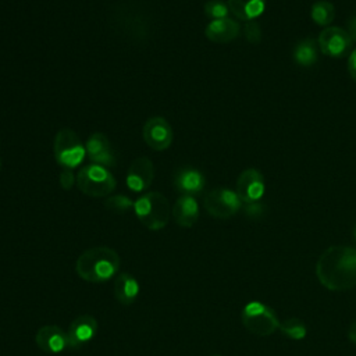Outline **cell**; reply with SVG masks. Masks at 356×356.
<instances>
[{
    "label": "cell",
    "instance_id": "obj_1",
    "mask_svg": "<svg viewBox=\"0 0 356 356\" xmlns=\"http://www.w3.org/2000/svg\"><path fill=\"white\" fill-rule=\"evenodd\" d=\"M316 275L330 291L356 286V248L342 245L327 248L317 260Z\"/></svg>",
    "mask_w": 356,
    "mask_h": 356
},
{
    "label": "cell",
    "instance_id": "obj_2",
    "mask_svg": "<svg viewBox=\"0 0 356 356\" xmlns=\"http://www.w3.org/2000/svg\"><path fill=\"white\" fill-rule=\"evenodd\" d=\"M120 256L107 246H95L82 252L75 263L76 274L88 282H106L117 275Z\"/></svg>",
    "mask_w": 356,
    "mask_h": 356
},
{
    "label": "cell",
    "instance_id": "obj_3",
    "mask_svg": "<svg viewBox=\"0 0 356 356\" xmlns=\"http://www.w3.org/2000/svg\"><path fill=\"white\" fill-rule=\"evenodd\" d=\"M136 218L147 229H163L171 217V207L167 197L160 192H147L134 202Z\"/></svg>",
    "mask_w": 356,
    "mask_h": 356
},
{
    "label": "cell",
    "instance_id": "obj_4",
    "mask_svg": "<svg viewBox=\"0 0 356 356\" xmlns=\"http://www.w3.org/2000/svg\"><path fill=\"white\" fill-rule=\"evenodd\" d=\"M76 186L86 196L104 197L115 189V178L107 167L92 163L76 174Z\"/></svg>",
    "mask_w": 356,
    "mask_h": 356
},
{
    "label": "cell",
    "instance_id": "obj_5",
    "mask_svg": "<svg viewBox=\"0 0 356 356\" xmlns=\"http://www.w3.org/2000/svg\"><path fill=\"white\" fill-rule=\"evenodd\" d=\"M241 320L249 332L259 337L271 335L281 324L275 312L259 300H252L243 306Z\"/></svg>",
    "mask_w": 356,
    "mask_h": 356
},
{
    "label": "cell",
    "instance_id": "obj_6",
    "mask_svg": "<svg viewBox=\"0 0 356 356\" xmlns=\"http://www.w3.org/2000/svg\"><path fill=\"white\" fill-rule=\"evenodd\" d=\"M53 153L56 161L64 168H75L81 165L86 156L85 145L81 142L79 136L70 128L60 129L53 142Z\"/></svg>",
    "mask_w": 356,
    "mask_h": 356
},
{
    "label": "cell",
    "instance_id": "obj_7",
    "mask_svg": "<svg viewBox=\"0 0 356 356\" xmlns=\"http://www.w3.org/2000/svg\"><path fill=\"white\" fill-rule=\"evenodd\" d=\"M203 204L210 216L225 220L235 216L241 210L242 200L232 189L216 188L206 193Z\"/></svg>",
    "mask_w": 356,
    "mask_h": 356
},
{
    "label": "cell",
    "instance_id": "obj_8",
    "mask_svg": "<svg viewBox=\"0 0 356 356\" xmlns=\"http://www.w3.org/2000/svg\"><path fill=\"white\" fill-rule=\"evenodd\" d=\"M318 49L323 54L334 58L346 56L352 50V39L346 29L341 26H325L317 39Z\"/></svg>",
    "mask_w": 356,
    "mask_h": 356
},
{
    "label": "cell",
    "instance_id": "obj_9",
    "mask_svg": "<svg viewBox=\"0 0 356 356\" xmlns=\"http://www.w3.org/2000/svg\"><path fill=\"white\" fill-rule=\"evenodd\" d=\"M142 135H143V140L146 142V145L156 152H161V150H165L167 147H170V145L172 143V138H174L171 125L168 124V121L164 117H160V115L150 117L145 122Z\"/></svg>",
    "mask_w": 356,
    "mask_h": 356
},
{
    "label": "cell",
    "instance_id": "obj_10",
    "mask_svg": "<svg viewBox=\"0 0 356 356\" xmlns=\"http://www.w3.org/2000/svg\"><path fill=\"white\" fill-rule=\"evenodd\" d=\"M266 191L264 177L256 168L243 170L236 179V193L242 203H256L259 202Z\"/></svg>",
    "mask_w": 356,
    "mask_h": 356
},
{
    "label": "cell",
    "instance_id": "obj_11",
    "mask_svg": "<svg viewBox=\"0 0 356 356\" xmlns=\"http://www.w3.org/2000/svg\"><path fill=\"white\" fill-rule=\"evenodd\" d=\"M97 332V320L90 314H81L74 318L67 330L68 348L78 349L90 342Z\"/></svg>",
    "mask_w": 356,
    "mask_h": 356
},
{
    "label": "cell",
    "instance_id": "obj_12",
    "mask_svg": "<svg viewBox=\"0 0 356 356\" xmlns=\"http://www.w3.org/2000/svg\"><path fill=\"white\" fill-rule=\"evenodd\" d=\"M35 342L40 350L49 355H57L68 348L67 331L54 324L43 325L35 335Z\"/></svg>",
    "mask_w": 356,
    "mask_h": 356
},
{
    "label": "cell",
    "instance_id": "obj_13",
    "mask_svg": "<svg viewBox=\"0 0 356 356\" xmlns=\"http://www.w3.org/2000/svg\"><path fill=\"white\" fill-rule=\"evenodd\" d=\"M154 178V165L149 157L135 159L127 172V185L132 192L146 191Z\"/></svg>",
    "mask_w": 356,
    "mask_h": 356
},
{
    "label": "cell",
    "instance_id": "obj_14",
    "mask_svg": "<svg viewBox=\"0 0 356 356\" xmlns=\"http://www.w3.org/2000/svg\"><path fill=\"white\" fill-rule=\"evenodd\" d=\"M86 156L93 164L103 167L114 165V153L108 138L102 132L92 134L85 142Z\"/></svg>",
    "mask_w": 356,
    "mask_h": 356
},
{
    "label": "cell",
    "instance_id": "obj_15",
    "mask_svg": "<svg viewBox=\"0 0 356 356\" xmlns=\"http://www.w3.org/2000/svg\"><path fill=\"white\" fill-rule=\"evenodd\" d=\"M204 175L192 167H182L174 175V186L181 195L195 196L204 188Z\"/></svg>",
    "mask_w": 356,
    "mask_h": 356
},
{
    "label": "cell",
    "instance_id": "obj_16",
    "mask_svg": "<svg viewBox=\"0 0 356 356\" xmlns=\"http://www.w3.org/2000/svg\"><path fill=\"white\" fill-rule=\"evenodd\" d=\"M239 32H241V25L229 17L210 21L204 29L206 38L214 43L232 42L234 39L238 38Z\"/></svg>",
    "mask_w": 356,
    "mask_h": 356
},
{
    "label": "cell",
    "instance_id": "obj_17",
    "mask_svg": "<svg viewBox=\"0 0 356 356\" xmlns=\"http://www.w3.org/2000/svg\"><path fill=\"white\" fill-rule=\"evenodd\" d=\"M171 214L174 221L184 228H191L196 224L197 218H199V204L197 200L195 199V196H189V195H181L172 209H171Z\"/></svg>",
    "mask_w": 356,
    "mask_h": 356
},
{
    "label": "cell",
    "instance_id": "obj_18",
    "mask_svg": "<svg viewBox=\"0 0 356 356\" xmlns=\"http://www.w3.org/2000/svg\"><path fill=\"white\" fill-rule=\"evenodd\" d=\"M139 282L128 273H121L114 280V298L124 306L132 305L139 296Z\"/></svg>",
    "mask_w": 356,
    "mask_h": 356
},
{
    "label": "cell",
    "instance_id": "obj_19",
    "mask_svg": "<svg viewBox=\"0 0 356 356\" xmlns=\"http://www.w3.org/2000/svg\"><path fill=\"white\" fill-rule=\"evenodd\" d=\"M229 13L242 21L256 19L266 7V0H227Z\"/></svg>",
    "mask_w": 356,
    "mask_h": 356
},
{
    "label": "cell",
    "instance_id": "obj_20",
    "mask_svg": "<svg viewBox=\"0 0 356 356\" xmlns=\"http://www.w3.org/2000/svg\"><path fill=\"white\" fill-rule=\"evenodd\" d=\"M318 58V44L314 39L306 38L296 43L293 49V60L300 67H312Z\"/></svg>",
    "mask_w": 356,
    "mask_h": 356
},
{
    "label": "cell",
    "instance_id": "obj_21",
    "mask_svg": "<svg viewBox=\"0 0 356 356\" xmlns=\"http://www.w3.org/2000/svg\"><path fill=\"white\" fill-rule=\"evenodd\" d=\"M312 19L320 25V26H330V24L334 21L335 17V8L334 4L327 0H318L312 6L310 10Z\"/></svg>",
    "mask_w": 356,
    "mask_h": 356
},
{
    "label": "cell",
    "instance_id": "obj_22",
    "mask_svg": "<svg viewBox=\"0 0 356 356\" xmlns=\"http://www.w3.org/2000/svg\"><path fill=\"white\" fill-rule=\"evenodd\" d=\"M280 331L282 332L284 337L293 339V341H300L307 334L303 320L296 318V317H291V318H286L285 321H282L280 324Z\"/></svg>",
    "mask_w": 356,
    "mask_h": 356
},
{
    "label": "cell",
    "instance_id": "obj_23",
    "mask_svg": "<svg viewBox=\"0 0 356 356\" xmlns=\"http://www.w3.org/2000/svg\"><path fill=\"white\" fill-rule=\"evenodd\" d=\"M203 11H204L206 17L210 18L211 21L227 18L228 14H229L228 4L225 1H222V0H207L204 3Z\"/></svg>",
    "mask_w": 356,
    "mask_h": 356
},
{
    "label": "cell",
    "instance_id": "obj_24",
    "mask_svg": "<svg viewBox=\"0 0 356 356\" xmlns=\"http://www.w3.org/2000/svg\"><path fill=\"white\" fill-rule=\"evenodd\" d=\"M104 206H106V209H108L113 213L122 214V213L128 211L129 209H134V202L125 195H113L106 199Z\"/></svg>",
    "mask_w": 356,
    "mask_h": 356
},
{
    "label": "cell",
    "instance_id": "obj_25",
    "mask_svg": "<svg viewBox=\"0 0 356 356\" xmlns=\"http://www.w3.org/2000/svg\"><path fill=\"white\" fill-rule=\"evenodd\" d=\"M243 36L252 44L260 43V40H261V29H260L259 22H256L254 19L246 21L245 26H243Z\"/></svg>",
    "mask_w": 356,
    "mask_h": 356
},
{
    "label": "cell",
    "instance_id": "obj_26",
    "mask_svg": "<svg viewBox=\"0 0 356 356\" xmlns=\"http://www.w3.org/2000/svg\"><path fill=\"white\" fill-rule=\"evenodd\" d=\"M58 181H60V185H61L63 189L70 191V189L74 186V184H76V177L72 174V170L64 168V170L60 172Z\"/></svg>",
    "mask_w": 356,
    "mask_h": 356
},
{
    "label": "cell",
    "instance_id": "obj_27",
    "mask_svg": "<svg viewBox=\"0 0 356 356\" xmlns=\"http://www.w3.org/2000/svg\"><path fill=\"white\" fill-rule=\"evenodd\" d=\"M245 213H246L249 217H252V218H257V217L263 216L264 207H263V204H260L259 202H256V203H248V204L245 206Z\"/></svg>",
    "mask_w": 356,
    "mask_h": 356
},
{
    "label": "cell",
    "instance_id": "obj_28",
    "mask_svg": "<svg viewBox=\"0 0 356 356\" xmlns=\"http://www.w3.org/2000/svg\"><path fill=\"white\" fill-rule=\"evenodd\" d=\"M348 71L352 79L356 82V49H353L348 57Z\"/></svg>",
    "mask_w": 356,
    "mask_h": 356
},
{
    "label": "cell",
    "instance_id": "obj_29",
    "mask_svg": "<svg viewBox=\"0 0 356 356\" xmlns=\"http://www.w3.org/2000/svg\"><path fill=\"white\" fill-rule=\"evenodd\" d=\"M346 32L349 33L352 42H356V15H353L349 21H348V29Z\"/></svg>",
    "mask_w": 356,
    "mask_h": 356
},
{
    "label": "cell",
    "instance_id": "obj_30",
    "mask_svg": "<svg viewBox=\"0 0 356 356\" xmlns=\"http://www.w3.org/2000/svg\"><path fill=\"white\" fill-rule=\"evenodd\" d=\"M348 338H349L353 343H356V320H355V321L350 324V327H349Z\"/></svg>",
    "mask_w": 356,
    "mask_h": 356
},
{
    "label": "cell",
    "instance_id": "obj_31",
    "mask_svg": "<svg viewBox=\"0 0 356 356\" xmlns=\"http://www.w3.org/2000/svg\"><path fill=\"white\" fill-rule=\"evenodd\" d=\"M353 238H355V241H356V225H355V228H353Z\"/></svg>",
    "mask_w": 356,
    "mask_h": 356
},
{
    "label": "cell",
    "instance_id": "obj_32",
    "mask_svg": "<svg viewBox=\"0 0 356 356\" xmlns=\"http://www.w3.org/2000/svg\"><path fill=\"white\" fill-rule=\"evenodd\" d=\"M211 356H221V355H211Z\"/></svg>",
    "mask_w": 356,
    "mask_h": 356
},
{
    "label": "cell",
    "instance_id": "obj_33",
    "mask_svg": "<svg viewBox=\"0 0 356 356\" xmlns=\"http://www.w3.org/2000/svg\"><path fill=\"white\" fill-rule=\"evenodd\" d=\"M0 165H1V160H0Z\"/></svg>",
    "mask_w": 356,
    "mask_h": 356
}]
</instances>
